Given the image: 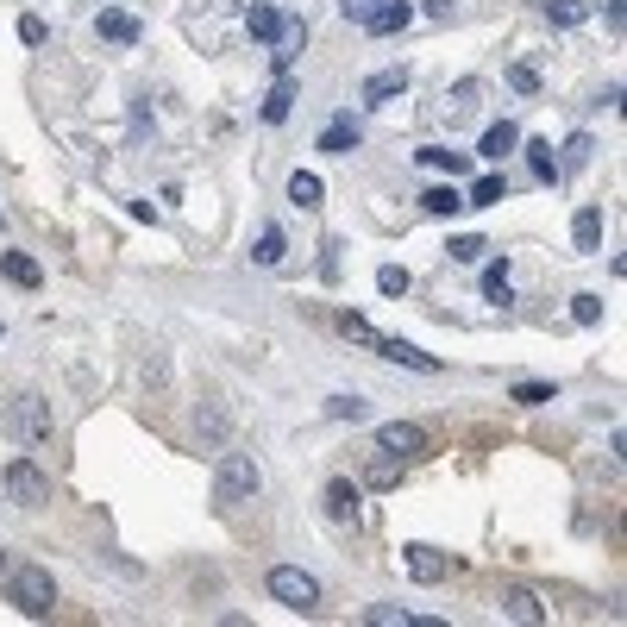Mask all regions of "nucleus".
I'll list each match as a JSON object with an SVG mask.
<instances>
[{
	"mask_svg": "<svg viewBox=\"0 0 627 627\" xmlns=\"http://www.w3.org/2000/svg\"><path fill=\"white\" fill-rule=\"evenodd\" d=\"M258 483H264L258 458H251V452H226V458H220V471H214V502H220V508H232V502L258 496Z\"/></svg>",
	"mask_w": 627,
	"mask_h": 627,
	"instance_id": "obj_1",
	"label": "nucleus"
},
{
	"mask_svg": "<svg viewBox=\"0 0 627 627\" xmlns=\"http://www.w3.org/2000/svg\"><path fill=\"white\" fill-rule=\"evenodd\" d=\"M7 584H13V602H19V615L44 621V615L57 609V584H51V571H44V565H19V571L7 577Z\"/></svg>",
	"mask_w": 627,
	"mask_h": 627,
	"instance_id": "obj_2",
	"label": "nucleus"
},
{
	"mask_svg": "<svg viewBox=\"0 0 627 627\" xmlns=\"http://www.w3.org/2000/svg\"><path fill=\"white\" fill-rule=\"evenodd\" d=\"M270 596L283 602V609H295V615H314L320 609V577H308L301 565H276L270 571Z\"/></svg>",
	"mask_w": 627,
	"mask_h": 627,
	"instance_id": "obj_3",
	"label": "nucleus"
},
{
	"mask_svg": "<svg viewBox=\"0 0 627 627\" xmlns=\"http://www.w3.org/2000/svg\"><path fill=\"white\" fill-rule=\"evenodd\" d=\"M7 427L26 439V446H51V402L44 396H13V408H7Z\"/></svg>",
	"mask_w": 627,
	"mask_h": 627,
	"instance_id": "obj_4",
	"label": "nucleus"
},
{
	"mask_svg": "<svg viewBox=\"0 0 627 627\" xmlns=\"http://www.w3.org/2000/svg\"><path fill=\"white\" fill-rule=\"evenodd\" d=\"M0 483H7V496L19 508H44V502H51V477H44L32 458H13L7 471H0Z\"/></svg>",
	"mask_w": 627,
	"mask_h": 627,
	"instance_id": "obj_5",
	"label": "nucleus"
},
{
	"mask_svg": "<svg viewBox=\"0 0 627 627\" xmlns=\"http://www.w3.org/2000/svg\"><path fill=\"white\" fill-rule=\"evenodd\" d=\"M377 452H389V458H421L427 452V427L421 421H383L377 427Z\"/></svg>",
	"mask_w": 627,
	"mask_h": 627,
	"instance_id": "obj_6",
	"label": "nucleus"
},
{
	"mask_svg": "<svg viewBox=\"0 0 627 627\" xmlns=\"http://www.w3.org/2000/svg\"><path fill=\"white\" fill-rule=\"evenodd\" d=\"M402 565H408L414 584H439V577H452V552H439V546H427V540H414V546H402Z\"/></svg>",
	"mask_w": 627,
	"mask_h": 627,
	"instance_id": "obj_7",
	"label": "nucleus"
},
{
	"mask_svg": "<svg viewBox=\"0 0 627 627\" xmlns=\"http://www.w3.org/2000/svg\"><path fill=\"white\" fill-rule=\"evenodd\" d=\"M95 32H101L107 44H138V38H145V26H138L132 13H120V7H101V13H95Z\"/></svg>",
	"mask_w": 627,
	"mask_h": 627,
	"instance_id": "obj_8",
	"label": "nucleus"
},
{
	"mask_svg": "<svg viewBox=\"0 0 627 627\" xmlns=\"http://www.w3.org/2000/svg\"><path fill=\"white\" fill-rule=\"evenodd\" d=\"M396 95H408V69H402V63H396V69H377V76L364 82V101H370V107H389Z\"/></svg>",
	"mask_w": 627,
	"mask_h": 627,
	"instance_id": "obj_9",
	"label": "nucleus"
},
{
	"mask_svg": "<svg viewBox=\"0 0 627 627\" xmlns=\"http://www.w3.org/2000/svg\"><path fill=\"white\" fill-rule=\"evenodd\" d=\"M377 358H389V364H408V370H439V358L433 352H421V345H408V339H377Z\"/></svg>",
	"mask_w": 627,
	"mask_h": 627,
	"instance_id": "obj_10",
	"label": "nucleus"
},
{
	"mask_svg": "<svg viewBox=\"0 0 627 627\" xmlns=\"http://www.w3.org/2000/svg\"><path fill=\"white\" fill-rule=\"evenodd\" d=\"M408 19H414V7H408V0H383V7L364 19V32H377V38H396V32H408Z\"/></svg>",
	"mask_w": 627,
	"mask_h": 627,
	"instance_id": "obj_11",
	"label": "nucleus"
},
{
	"mask_svg": "<svg viewBox=\"0 0 627 627\" xmlns=\"http://www.w3.org/2000/svg\"><path fill=\"white\" fill-rule=\"evenodd\" d=\"M521 145V126L515 120H496L490 132H483V145H477V157H483V164H502V157L508 151H515Z\"/></svg>",
	"mask_w": 627,
	"mask_h": 627,
	"instance_id": "obj_12",
	"label": "nucleus"
},
{
	"mask_svg": "<svg viewBox=\"0 0 627 627\" xmlns=\"http://www.w3.org/2000/svg\"><path fill=\"white\" fill-rule=\"evenodd\" d=\"M502 615L521 621V627H540L546 621V609H540V596H533V590H502Z\"/></svg>",
	"mask_w": 627,
	"mask_h": 627,
	"instance_id": "obj_13",
	"label": "nucleus"
},
{
	"mask_svg": "<svg viewBox=\"0 0 627 627\" xmlns=\"http://www.w3.org/2000/svg\"><path fill=\"white\" fill-rule=\"evenodd\" d=\"M320 151H327V157L358 151V120H352V113H339V120H333L327 132H320Z\"/></svg>",
	"mask_w": 627,
	"mask_h": 627,
	"instance_id": "obj_14",
	"label": "nucleus"
},
{
	"mask_svg": "<svg viewBox=\"0 0 627 627\" xmlns=\"http://www.w3.org/2000/svg\"><path fill=\"white\" fill-rule=\"evenodd\" d=\"M571 245L584 251V258L602 245V207H577V220H571Z\"/></svg>",
	"mask_w": 627,
	"mask_h": 627,
	"instance_id": "obj_15",
	"label": "nucleus"
},
{
	"mask_svg": "<svg viewBox=\"0 0 627 627\" xmlns=\"http://www.w3.org/2000/svg\"><path fill=\"white\" fill-rule=\"evenodd\" d=\"M527 170L540 182H565V164H559V151H552L546 138H533V145H527Z\"/></svg>",
	"mask_w": 627,
	"mask_h": 627,
	"instance_id": "obj_16",
	"label": "nucleus"
},
{
	"mask_svg": "<svg viewBox=\"0 0 627 627\" xmlns=\"http://www.w3.org/2000/svg\"><path fill=\"white\" fill-rule=\"evenodd\" d=\"M301 44H308V26H301V19H289V26H283V38H276V76H289V69H295V51H301Z\"/></svg>",
	"mask_w": 627,
	"mask_h": 627,
	"instance_id": "obj_17",
	"label": "nucleus"
},
{
	"mask_svg": "<svg viewBox=\"0 0 627 627\" xmlns=\"http://www.w3.org/2000/svg\"><path fill=\"white\" fill-rule=\"evenodd\" d=\"M0 270H7V283H19V289H38L44 283V270L26 258V251H0Z\"/></svg>",
	"mask_w": 627,
	"mask_h": 627,
	"instance_id": "obj_18",
	"label": "nucleus"
},
{
	"mask_svg": "<svg viewBox=\"0 0 627 627\" xmlns=\"http://www.w3.org/2000/svg\"><path fill=\"white\" fill-rule=\"evenodd\" d=\"M502 201H508V182H502L496 170H490V176H477V182H471V195H464V207H502Z\"/></svg>",
	"mask_w": 627,
	"mask_h": 627,
	"instance_id": "obj_19",
	"label": "nucleus"
},
{
	"mask_svg": "<svg viewBox=\"0 0 627 627\" xmlns=\"http://www.w3.org/2000/svg\"><path fill=\"white\" fill-rule=\"evenodd\" d=\"M251 258H258L264 270H276V264H283V258H289V239H283V226H264V232H258V251H251Z\"/></svg>",
	"mask_w": 627,
	"mask_h": 627,
	"instance_id": "obj_20",
	"label": "nucleus"
},
{
	"mask_svg": "<svg viewBox=\"0 0 627 627\" xmlns=\"http://www.w3.org/2000/svg\"><path fill=\"white\" fill-rule=\"evenodd\" d=\"M245 26H251V38H264V44H276V38H283V26H289V19H283V13H276V7H251V13H245Z\"/></svg>",
	"mask_w": 627,
	"mask_h": 627,
	"instance_id": "obj_21",
	"label": "nucleus"
},
{
	"mask_svg": "<svg viewBox=\"0 0 627 627\" xmlns=\"http://www.w3.org/2000/svg\"><path fill=\"white\" fill-rule=\"evenodd\" d=\"M289 107H295V82H289V76H276V88L264 95V120H270V126H283V120H289Z\"/></svg>",
	"mask_w": 627,
	"mask_h": 627,
	"instance_id": "obj_22",
	"label": "nucleus"
},
{
	"mask_svg": "<svg viewBox=\"0 0 627 627\" xmlns=\"http://www.w3.org/2000/svg\"><path fill=\"white\" fill-rule=\"evenodd\" d=\"M327 515H333V521H352V515H358V490H352L345 477L327 483Z\"/></svg>",
	"mask_w": 627,
	"mask_h": 627,
	"instance_id": "obj_23",
	"label": "nucleus"
},
{
	"mask_svg": "<svg viewBox=\"0 0 627 627\" xmlns=\"http://www.w3.org/2000/svg\"><path fill=\"white\" fill-rule=\"evenodd\" d=\"M546 19L559 32H571V26H584V19H590V0H546Z\"/></svg>",
	"mask_w": 627,
	"mask_h": 627,
	"instance_id": "obj_24",
	"label": "nucleus"
},
{
	"mask_svg": "<svg viewBox=\"0 0 627 627\" xmlns=\"http://www.w3.org/2000/svg\"><path fill=\"white\" fill-rule=\"evenodd\" d=\"M320 195H327V182H320L314 170H295V176H289V201H295V207H320Z\"/></svg>",
	"mask_w": 627,
	"mask_h": 627,
	"instance_id": "obj_25",
	"label": "nucleus"
},
{
	"mask_svg": "<svg viewBox=\"0 0 627 627\" xmlns=\"http://www.w3.org/2000/svg\"><path fill=\"white\" fill-rule=\"evenodd\" d=\"M421 207H427V214H439V220H452V214H458V207H464V195H458V182H439V189H427V195H421Z\"/></svg>",
	"mask_w": 627,
	"mask_h": 627,
	"instance_id": "obj_26",
	"label": "nucleus"
},
{
	"mask_svg": "<svg viewBox=\"0 0 627 627\" xmlns=\"http://www.w3.org/2000/svg\"><path fill=\"white\" fill-rule=\"evenodd\" d=\"M477 95H483V82H471V76L452 82V88H446V113H452V120H464V113L477 107Z\"/></svg>",
	"mask_w": 627,
	"mask_h": 627,
	"instance_id": "obj_27",
	"label": "nucleus"
},
{
	"mask_svg": "<svg viewBox=\"0 0 627 627\" xmlns=\"http://www.w3.org/2000/svg\"><path fill=\"white\" fill-rule=\"evenodd\" d=\"M421 164L427 170H446V176H464L471 164H464V151H446V145H421Z\"/></svg>",
	"mask_w": 627,
	"mask_h": 627,
	"instance_id": "obj_28",
	"label": "nucleus"
},
{
	"mask_svg": "<svg viewBox=\"0 0 627 627\" xmlns=\"http://www.w3.org/2000/svg\"><path fill=\"white\" fill-rule=\"evenodd\" d=\"M339 333H345V339H352V345H370V352H377V339H383V333H377V327H370V320H364V314H352V308H345V314H339Z\"/></svg>",
	"mask_w": 627,
	"mask_h": 627,
	"instance_id": "obj_29",
	"label": "nucleus"
},
{
	"mask_svg": "<svg viewBox=\"0 0 627 627\" xmlns=\"http://www.w3.org/2000/svg\"><path fill=\"white\" fill-rule=\"evenodd\" d=\"M483 295H490V301H496V308H508V301H515V289H508V258H502V264H490V270H483Z\"/></svg>",
	"mask_w": 627,
	"mask_h": 627,
	"instance_id": "obj_30",
	"label": "nucleus"
},
{
	"mask_svg": "<svg viewBox=\"0 0 627 627\" xmlns=\"http://www.w3.org/2000/svg\"><path fill=\"white\" fill-rule=\"evenodd\" d=\"M508 396H515L521 408H546V402H559V383H515Z\"/></svg>",
	"mask_w": 627,
	"mask_h": 627,
	"instance_id": "obj_31",
	"label": "nucleus"
},
{
	"mask_svg": "<svg viewBox=\"0 0 627 627\" xmlns=\"http://www.w3.org/2000/svg\"><path fill=\"white\" fill-rule=\"evenodd\" d=\"M364 621L370 627H402V621H414V609H402V602H370Z\"/></svg>",
	"mask_w": 627,
	"mask_h": 627,
	"instance_id": "obj_32",
	"label": "nucleus"
},
{
	"mask_svg": "<svg viewBox=\"0 0 627 627\" xmlns=\"http://www.w3.org/2000/svg\"><path fill=\"white\" fill-rule=\"evenodd\" d=\"M590 151H596V138H590V132H571L559 164H565V170H584V164H590Z\"/></svg>",
	"mask_w": 627,
	"mask_h": 627,
	"instance_id": "obj_33",
	"label": "nucleus"
},
{
	"mask_svg": "<svg viewBox=\"0 0 627 627\" xmlns=\"http://www.w3.org/2000/svg\"><path fill=\"white\" fill-rule=\"evenodd\" d=\"M446 251H452V264H483V251H490V245H483L477 232H458V239H452Z\"/></svg>",
	"mask_w": 627,
	"mask_h": 627,
	"instance_id": "obj_34",
	"label": "nucleus"
},
{
	"mask_svg": "<svg viewBox=\"0 0 627 627\" xmlns=\"http://www.w3.org/2000/svg\"><path fill=\"white\" fill-rule=\"evenodd\" d=\"M571 320L577 327H596L602 320V295H571Z\"/></svg>",
	"mask_w": 627,
	"mask_h": 627,
	"instance_id": "obj_35",
	"label": "nucleus"
},
{
	"mask_svg": "<svg viewBox=\"0 0 627 627\" xmlns=\"http://www.w3.org/2000/svg\"><path fill=\"white\" fill-rule=\"evenodd\" d=\"M408 283H414V276H408L402 264H383V270H377V289H383V295H408Z\"/></svg>",
	"mask_w": 627,
	"mask_h": 627,
	"instance_id": "obj_36",
	"label": "nucleus"
},
{
	"mask_svg": "<svg viewBox=\"0 0 627 627\" xmlns=\"http://www.w3.org/2000/svg\"><path fill=\"white\" fill-rule=\"evenodd\" d=\"M327 414H333V421H364V396H333Z\"/></svg>",
	"mask_w": 627,
	"mask_h": 627,
	"instance_id": "obj_37",
	"label": "nucleus"
},
{
	"mask_svg": "<svg viewBox=\"0 0 627 627\" xmlns=\"http://www.w3.org/2000/svg\"><path fill=\"white\" fill-rule=\"evenodd\" d=\"M508 88H515V95H533V88H540V76H533L527 63H515V69H508Z\"/></svg>",
	"mask_w": 627,
	"mask_h": 627,
	"instance_id": "obj_38",
	"label": "nucleus"
},
{
	"mask_svg": "<svg viewBox=\"0 0 627 627\" xmlns=\"http://www.w3.org/2000/svg\"><path fill=\"white\" fill-rule=\"evenodd\" d=\"M370 483H377V490H389V483H396V458H377V464H370Z\"/></svg>",
	"mask_w": 627,
	"mask_h": 627,
	"instance_id": "obj_39",
	"label": "nucleus"
},
{
	"mask_svg": "<svg viewBox=\"0 0 627 627\" xmlns=\"http://www.w3.org/2000/svg\"><path fill=\"white\" fill-rule=\"evenodd\" d=\"M377 7H383V0H339V13H345V19H358V26H364V19L377 13Z\"/></svg>",
	"mask_w": 627,
	"mask_h": 627,
	"instance_id": "obj_40",
	"label": "nucleus"
},
{
	"mask_svg": "<svg viewBox=\"0 0 627 627\" xmlns=\"http://www.w3.org/2000/svg\"><path fill=\"white\" fill-rule=\"evenodd\" d=\"M19 38H26V44H44V19L26 13V19H19Z\"/></svg>",
	"mask_w": 627,
	"mask_h": 627,
	"instance_id": "obj_41",
	"label": "nucleus"
},
{
	"mask_svg": "<svg viewBox=\"0 0 627 627\" xmlns=\"http://www.w3.org/2000/svg\"><path fill=\"white\" fill-rule=\"evenodd\" d=\"M226 433V414L220 408H207V421H201V439H220Z\"/></svg>",
	"mask_w": 627,
	"mask_h": 627,
	"instance_id": "obj_42",
	"label": "nucleus"
},
{
	"mask_svg": "<svg viewBox=\"0 0 627 627\" xmlns=\"http://www.w3.org/2000/svg\"><path fill=\"white\" fill-rule=\"evenodd\" d=\"M602 19H609V32H621V26H627V7H621V0H609V7H602Z\"/></svg>",
	"mask_w": 627,
	"mask_h": 627,
	"instance_id": "obj_43",
	"label": "nucleus"
},
{
	"mask_svg": "<svg viewBox=\"0 0 627 627\" xmlns=\"http://www.w3.org/2000/svg\"><path fill=\"white\" fill-rule=\"evenodd\" d=\"M0 577H13V559H7V546H0Z\"/></svg>",
	"mask_w": 627,
	"mask_h": 627,
	"instance_id": "obj_44",
	"label": "nucleus"
}]
</instances>
